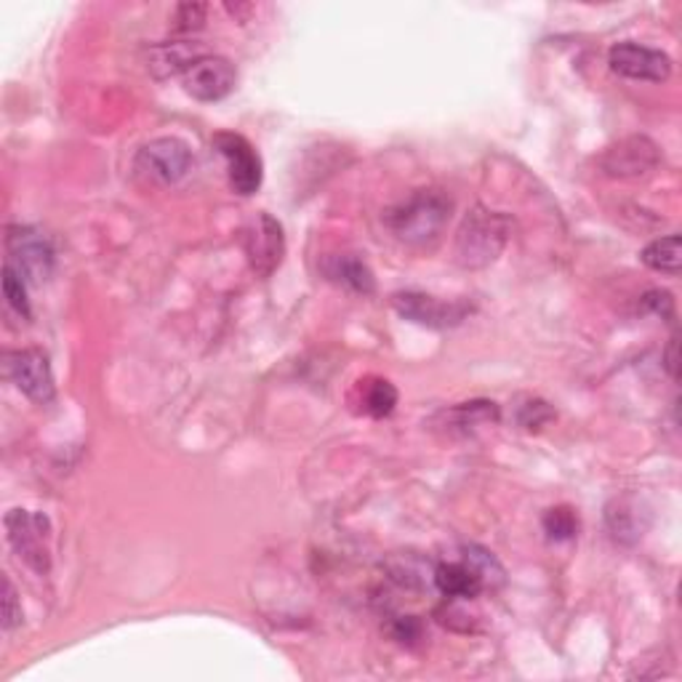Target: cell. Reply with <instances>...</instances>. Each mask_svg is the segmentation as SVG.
<instances>
[{
	"instance_id": "obj_1",
	"label": "cell",
	"mask_w": 682,
	"mask_h": 682,
	"mask_svg": "<svg viewBox=\"0 0 682 682\" xmlns=\"http://www.w3.org/2000/svg\"><path fill=\"white\" fill-rule=\"evenodd\" d=\"M451 219V200L438 190H421L411 195L405 203L387 211V227L414 249H427L434 245L443 235L445 225Z\"/></svg>"
},
{
	"instance_id": "obj_2",
	"label": "cell",
	"mask_w": 682,
	"mask_h": 682,
	"mask_svg": "<svg viewBox=\"0 0 682 682\" xmlns=\"http://www.w3.org/2000/svg\"><path fill=\"white\" fill-rule=\"evenodd\" d=\"M512 235V219L498 211L478 209L464 216L456 235V262L467 269H483L502 256Z\"/></svg>"
},
{
	"instance_id": "obj_3",
	"label": "cell",
	"mask_w": 682,
	"mask_h": 682,
	"mask_svg": "<svg viewBox=\"0 0 682 682\" xmlns=\"http://www.w3.org/2000/svg\"><path fill=\"white\" fill-rule=\"evenodd\" d=\"M5 533H9L11 550L16 552L22 563L27 568H33L35 573H49L51 570V522L49 517L40 515V512L29 509H11L5 515Z\"/></svg>"
},
{
	"instance_id": "obj_4",
	"label": "cell",
	"mask_w": 682,
	"mask_h": 682,
	"mask_svg": "<svg viewBox=\"0 0 682 682\" xmlns=\"http://www.w3.org/2000/svg\"><path fill=\"white\" fill-rule=\"evenodd\" d=\"M134 168L152 185L171 187L185 179L192 168V150L179 137H157L137 152Z\"/></svg>"
},
{
	"instance_id": "obj_5",
	"label": "cell",
	"mask_w": 682,
	"mask_h": 682,
	"mask_svg": "<svg viewBox=\"0 0 682 682\" xmlns=\"http://www.w3.org/2000/svg\"><path fill=\"white\" fill-rule=\"evenodd\" d=\"M9 264L22 273L29 283H46L54 273V245L40 229L27 225L9 227L5 235Z\"/></svg>"
},
{
	"instance_id": "obj_6",
	"label": "cell",
	"mask_w": 682,
	"mask_h": 682,
	"mask_svg": "<svg viewBox=\"0 0 682 682\" xmlns=\"http://www.w3.org/2000/svg\"><path fill=\"white\" fill-rule=\"evenodd\" d=\"M392 307L400 317L416 323V326L434 328V331H445V328H456L472 315V304L467 299H456V302H443V299L427 296L419 291H400L392 296Z\"/></svg>"
},
{
	"instance_id": "obj_7",
	"label": "cell",
	"mask_w": 682,
	"mask_h": 682,
	"mask_svg": "<svg viewBox=\"0 0 682 682\" xmlns=\"http://www.w3.org/2000/svg\"><path fill=\"white\" fill-rule=\"evenodd\" d=\"M214 150L225 157L227 174H229V187H232L238 195L249 198L262 187V157L254 150V144L245 137L232 131H219L211 139Z\"/></svg>"
},
{
	"instance_id": "obj_8",
	"label": "cell",
	"mask_w": 682,
	"mask_h": 682,
	"mask_svg": "<svg viewBox=\"0 0 682 682\" xmlns=\"http://www.w3.org/2000/svg\"><path fill=\"white\" fill-rule=\"evenodd\" d=\"M5 376L14 381L16 390L27 395L33 403H51L56 395L54 374H51L49 357L40 350H11L3 355Z\"/></svg>"
},
{
	"instance_id": "obj_9",
	"label": "cell",
	"mask_w": 682,
	"mask_h": 682,
	"mask_svg": "<svg viewBox=\"0 0 682 682\" xmlns=\"http://www.w3.org/2000/svg\"><path fill=\"white\" fill-rule=\"evenodd\" d=\"M243 249L258 278H269L286 254V235L280 222L273 219L267 211L256 214V219L243 232Z\"/></svg>"
},
{
	"instance_id": "obj_10",
	"label": "cell",
	"mask_w": 682,
	"mask_h": 682,
	"mask_svg": "<svg viewBox=\"0 0 682 682\" xmlns=\"http://www.w3.org/2000/svg\"><path fill=\"white\" fill-rule=\"evenodd\" d=\"M608 64L616 75L645 84H664L672 75V59L658 49L640 43H616L608 51Z\"/></svg>"
},
{
	"instance_id": "obj_11",
	"label": "cell",
	"mask_w": 682,
	"mask_h": 682,
	"mask_svg": "<svg viewBox=\"0 0 682 682\" xmlns=\"http://www.w3.org/2000/svg\"><path fill=\"white\" fill-rule=\"evenodd\" d=\"M181 80H185V91L198 102H219L235 91L238 70L225 56L205 54L181 75Z\"/></svg>"
},
{
	"instance_id": "obj_12",
	"label": "cell",
	"mask_w": 682,
	"mask_h": 682,
	"mask_svg": "<svg viewBox=\"0 0 682 682\" xmlns=\"http://www.w3.org/2000/svg\"><path fill=\"white\" fill-rule=\"evenodd\" d=\"M661 161L656 142L648 137H627L599 155V168L614 179H637L651 174Z\"/></svg>"
},
{
	"instance_id": "obj_13",
	"label": "cell",
	"mask_w": 682,
	"mask_h": 682,
	"mask_svg": "<svg viewBox=\"0 0 682 682\" xmlns=\"http://www.w3.org/2000/svg\"><path fill=\"white\" fill-rule=\"evenodd\" d=\"M384 573L392 584L408 592H427L434 586V566L419 552H395L387 557Z\"/></svg>"
},
{
	"instance_id": "obj_14",
	"label": "cell",
	"mask_w": 682,
	"mask_h": 682,
	"mask_svg": "<svg viewBox=\"0 0 682 682\" xmlns=\"http://www.w3.org/2000/svg\"><path fill=\"white\" fill-rule=\"evenodd\" d=\"M323 275H326L331 283L341 288H350L355 293H374L376 280L374 273L368 269V264L355 254H341V256H328L323 262Z\"/></svg>"
},
{
	"instance_id": "obj_15",
	"label": "cell",
	"mask_w": 682,
	"mask_h": 682,
	"mask_svg": "<svg viewBox=\"0 0 682 682\" xmlns=\"http://www.w3.org/2000/svg\"><path fill=\"white\" fill-rule=\"evenodd\" d=\"M205 51L198 43H163L150 51V70L157 78H174V75H185L198 59H203Z\"/></svg>"
},
{
	"instance_id": "obj_16",
	"label": "cell",
	"mask_w": 682,
	"mask_h": 682,
	"mask_svg": "<svg viewBox=\"0 0 682 682\" xmlns=\"http://www.w3.org/2000/svg\"><path fill=\"white\" fill-rule=\"evenodd\" d=\"M434 586H438L445 597L454 599H472L483 592V581H480L478 573L462 560L443 563V566L434 568Z\"/></svg>"
},
{
	"instance_id": "obj_17",
	"label": "cell",
	"mask_w": 682,
	"mask_h": 682,
	"mask_svg": "<svg viewBox=\"0 0 682 682\" xmlns=\"http://www.w3.org/2000/svg\"><path fill=\"white\" fill-rule=\"evenodd\" d=\"M445 419H449L451 432L472 434L475 429L496 425L498 408H496V403H491V400H472V403H462V405H456L454 411H449Z\"/></svg>"
},
{
	"instance_id": "obj_18",
	"label": "cell",
	"mask_w": 682,
	"mask_h": 682,
	"mask_svg": "<svg viewBox=\"0 0 682 682\" xmlns=\"http://www.w3.org/2000/svg\"><path fill=\"white\" fill-rule=\"evenodd\" d=\"M605 522H608L610 533L621 544H634L645 531V522L640 520L637 504L629 502V498H616L605 509Z\"/></svg>"
},
{
	"instance_id": "obj_19",
	"label": "cell",
	"mask_w": 682,
	"mask_h": 682,
	"mask_svg": "<svg viewBox=\"0 0 682 682\" xmlns=\"http://www.w3.org/2000/svg\"><path fill=\"white\" fill-rule=\"evenodd\" d=\"M643 264L645 267L656 269V273L669 275V278H678L682 269V240L680 235H667V238H658L654 243H648L643 249Z\"/></svg>"
},
{
	"instance_id": "obj_20",
	"label": "cell",
	"mask_w": 682,
	"mask_h": 682,
	"mask_svg": "<svg viewBox=\"0 0 682 682\" xmlns=\"http://www.w3.org/2000/svg\"><path fill=\"white\" fill-rule=\"evenodd\" d=\"M462 563H467V566L478 573V579L483 581V590H498V586H504V581H507V570H504L502 563L496 560V555L483 550V546L478 544L464 546Z\"/></svg>"
},
{
	"instance_id": "obj_21",
	"label": "cell",
	"mask_w": 682,
	"mask_h": 682,
	"mask_svg": "<svg viewBox=\"0 0 682 682\" xmlns=\"http://www.w3.org/2000/svg\"><path fill=\"white\" fill-rule=\"evenodd\" d=\"M395 405H397V390L392 381L370 379L363 384V411L374 416V419H384V416H390L392 411H395Z\"/></svg>"
},
{
	"instance_id": "obj_22",
	"label": "cell",
	"mask_w": 682,
	"mask_h": 682,
	"mask_svg": "<svg viewBox=\"0 0 682 682\" xmlns=\"http://www.w3.org/2000/svg\"><path fill=\"white\" fill-rule=\"evenodd\" d=\"M541 528H544L546 539L570 541L579 533V515L570 507H552L541 517Z\"/></svg>"
},
{
	"instance_id": "obj_23",
	"label": "cell",
	"mask_w": 682,
	"mask_h": 682,
	"mask_svg": "<svg viewBox=\"0 0 682 682\" xmlns=\"http://www.w3.org/2000/svg\"><path fill=\"white\" fill-rule=\"evenodd\" d=\"M3 296H5V302H9V307L16 310V313H20L22 317L33 315L29 313L25 278H22L20 269L11 267L9 262H5V267H3Z\"/></svg>"
},
{
	"instance_id": "obj_24",
	"label": "cell",
	"mask_w": 682,
	"mask_h": 682,
	"mask_svg": "<svg viewBox=\"0 0 682 682\" xmlns=\"http://www.w3.org/2000/svg\"><path fill=\"white\" fill-rule=\"evenodd\" d=\"M555 419V411L550 408V403H544V400L539 397H528L526 403L520 405V411H517V421H520V427L526 429H541L544 425H550V421Z\"/></svg>"
},
{
	"instance_id": "obj_25",
	"label": "cell",
	"mask_w": 682,
	"mask_h": 682,
	"mask_svg": "<svg viewBox=\"0 0 682 682\" xmlns=\"http://www.w3.org/2000/svg\"><path fill=\"white\" fill-rule=\"evenodd\" d=\"M205 14H209V5L181 3L174 14V29L176 33H195L205 25Z\"/></svg>"
},
{
	"instance_id": "obj_26",
	"label": "cell",
	"mask_w": 682,
	"mask_h": 682,
	"mask_svg": "<svg viewBox=\"0 0 682 682\" xmlns=\"http://www.w3.org/2000/svg\"><path fill=\"white\" fill-rule=\"evenodd\" d=\"M22 621H25V614H22L20 595H16L9 576H3V629L11 632V629L22 627Z\"/></svg>"
},
{
	"instance_id": "obj_27",
	"label": "cell",
	"mask_w": 682,
	"mask_h": 682,
	"mask_svg": "<svg viewBox=\"0 0 682 682\" xmlns=\"http://www.w3.org/2000/svg\"><path fill=\"white\" fill-rule=\"evenodd\" d=\"M390 632L403 645H416L425 637V627H421V621L416 616H397L390 624Z\"/></svg>"
},
{
	"instance_id": "obj_28",
	"label": "cell",
	"mask_w": 682,
	"mask_h": 682,
	"mask_svg": "<svg viewBox=\"0 0 682 682\" xmlns=\"http://www.w3.org/2000/svg\"><path fill=\"white\" fill-rule=\"evenodd\" d=\"M643 310L654 313L658 317H672L674 315V299L669 291H648L643 296Z\"/></svg>"
},
{
	"instance_id": "obj_29",
	"label": "cell",
	"mask_w": 682,
	"mask_h": 682,
	"mask_svg": "<svg viewBox=\"0 0 682 682\" xmlns=\"http://www.w3.org/2000/svg\"><path fill=\"white\" fill-rule=\"evenodd\" d=\"M664 368H667V374L672 376V379H678V337L669 339L667 355H664Z\"/></svg>"
}]
</instances>
